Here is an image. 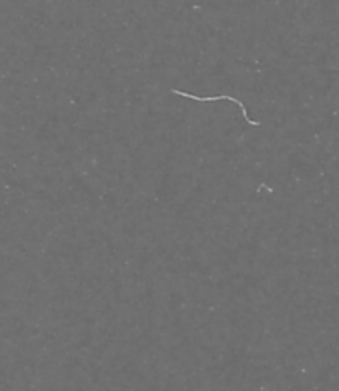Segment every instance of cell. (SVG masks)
<instances>
[{
	"mask_svg": "<svg viewBox=\"0 0 339 391\" xmlns=\"http://www.w3.org/2000/svg\"><path fill=\"white\" fill-rule=\"evenodd\" d=\"M172 93H175V95H181V96H185V98H190V100H195V101H199V103H209V101H218V100H228V101H232V103H235V104H238L240 108H242V113H243V116H245V120L248 121L251 126H258L260 124V121H253V120H250V118L247 116V109H245V106H243V103L240 100H235V98H232V96H209V98H200V96H195V95H190V93H184V91H179V89H172Z\"/></svg>",
	"mask_w": 339,
	"mask_h": 391,
	"instance_id": "obj_1",
	"label": "cell"
}]
</instances>
